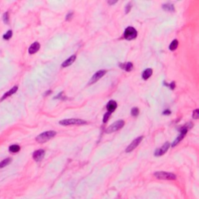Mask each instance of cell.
Segmentation results:
<instances>
[{
    "mask_svg": "<svg viewBox=\"0 0 199 199\" xmlns=\"http://www.w3.org/2000/svg\"><path fill=\"white\" fill-rule=\"evenodd\" d=\"M108 3H109V4H110V5H111V4H114V3H116V1H114V2L109 1V2H108Z\"/></svg>",
    "mask_w": 199,
    "mask_h": 199,
    "instance_id": "obj_29",
    "label": "cell"
},
{
    "mask_svg": "<svg viewBox=\"0 0 199 199\" xmlns=\"http://www.w3.org/2000/svg\"><path fill=\"white\" fill-rule=\"evenodd\" d=\"M55 135H56V132H55L54 131H48V132H44L41 135H39L36 138V140L39 143H44L50 140L51 138H52Z\"/></svg>",
    "mask_w": 199,
    "mask_h": 199,
    "instance_id": "obj_1",
    "label": "cell"
},
{
    "mask_svg": "<svg viewBox=\"0 0 199 199\" xmlns=\"http://www.w3.org/2000/svg\"><path fill=\"white\" fill-rule=\"evenodd\" d=\"M117 103L114 100H110L107 104V112H110V114L114 112V111L116 110L117 108Z\"/></svg>",
    "mask_w": 199,
    "mask_h": 199,
    "instance_id": "obj_10",
    "label": "cell"
},
{
    "mask_svg": "<svg viewBox=\"0 0 199 199\" xmlns=\"http://www.w3.org/2000/svg\"><path fill=\"white\" fill-rule=\"evenodd\" d=\"M125 125V121H122V120H120V121H118L116 122H114V124H112L111 125H110L108 128H107L106 130V132L107 133H111V132H116V131L121 129L123 126Z\"/></svg>",
    "mask_w": 199,
    "mask_h": 199,
    "instance_id": "obj_4",
    "label": "cell"
},
{
    "mask_svg": "<svg viewBox=\"0 0 199 199\" xmlns=\"http://www.w3.org/2000/svg\"><path fill=\"white\" fill-rule=\"evenodd\" d=\"M137 31L135 30L134 27H127L125 30L124 33V37L125 39L127 40H132L135 39V37H137Z\"/></svg>",
    "mask_w": 199,
    "mask_h": 199,
    "instance_id": "obj_5",
    "label": "cell"
},
{
    "mask_svg": "<svg viewBox=\"0 0 199 199\" xmlns=\"http://www.w3.org/2000/svg\"><path fill=\"white\" fill-rule=\"evenodd\" d=\"M75 59H76V56H75V55H72L70 58H69L67 60H65L64 62L62 63V67L65 68V67H68V66L71 65L75 61Z\"/></svg>",
    "mask_w": 199,
    "mask_h": 199,
    "instance_id": "obj_12",
    "label": "cell"
},
{
    "mask_svg": "<svg viewBox=\"0 0 199 199\" xmlns=\"http://www.w3.org/2000/svg\"><path fill=\"white\" fill-rule=\"evenodd\" d=\"M154 176L160 180H175L176 175L172 173L165 172V171H159L154 173Z\"/></svg>",
    "mask_w": 199,
    "mask_h": 199,
    "instance_id": "obj_3",
    "label": "cell"
},
{
    "mask_svg": "<svg viewBox=\"0 0 199 199\" xmlns=\"http://www.w3.org/2000/svg\"><path fill=\"white\" fill-rule=\"evenodd\" d=\"M177 47H178V41H177V40H174V41H173L172 42H171L170 45L169 47V48H170V51H174V50H176L177 48Z\"/></svg>",
    "mask_w": 199,
    "mask_h": 199,
    "instance_id": "obj_18",
    "label": "cell"
},
{
    "mask_svg": "<svg viewBox=\"0 0 199 199\" xmlns=\"http://www.w3.org/2000/svg\"><path fill=\"white\" fill-rule=\"evenodd\" d=\"M40 49V44L38 42H34V44L30 45L29 48V53L30 54H34Z\"/></svg>",
    "mask_w": 199,
    "mask_h": 199,
    "instance_id": "obj_13",
    "label": "cell"
},
{
    "mask_svg": "<svg viewBox=\"0 0 199 199\" xmlns=\"http://www.w3.org/2000/svg\"><path fill=\"white\" fill-rule=\"evenodd\" d=\"M132 9V4H131L130 2L128 4V5L126 6V9H125V12H126V13H128V12L130 11V9Z\"/></svg>",
    "mask_w": 199,
    "mask_h": 199,
    "instance_id": "obj_25",
    "label": "cell"
},
{
    "mask_svg": "<svg viewBox=\"0 0 199 199\" xmlns=\"http://www.w3.org/2000/svg\"><path fill=\"white\" fill-rule=\"evenodd\" d=\"M164 84H165V85H166L167 86H170V88L172 89V90H173V89L175 88V83H174L173 82H171L170 84H166V83H164Z\"/></svg>",
    "mask_w": 199,
    "mask_h": 199,
    "instance_id": "obj_27",
    "label": "cell"
},
{
    "mask_svg": "<svg viewBox=\"0 0 199 199\" xmlns=\"http://www.w3.org/2000/svg\"><path fill=\"white\" fill-rule=\"evenodd\" d=\"M192 117H193V118H194V119H198V117H199V110H198V109H197V110H194V111H193Z\"/></svg>",
    "mask_w": 199,
    "mask_h": 199,
    "instance_id": "obj_23",
    "label": "cell"
},
{
    "mask_svg": "<svg viewBox=\"0 0 199 199\" xmlns=\"http://www.w3.org/2000/svg\"><path fill=\"white\" fill-rule=\"evenodd\" d=\"M59 124L62 125H85L86 124V121H83L82 119H78V118H71V119H65V120H62L59 121Z\"/></svg>",
    "mask_w": 199,
    "mask_h": 199,
    "instance_id": "obj_2",
    "label": "cell"
},
{
    "mask_svg": "<svg viewBox=\"0 0 199 199\" xmlns=\"http://www.w3.org/2000/svg\"><path fill=\"white\" fill-rule=\"evenodd\" d=\"M19 149H20V147L18 145H13L9 148V150L11 153H17L19 151Z\"/></svg>",
    "mask_w": 199,
    "mask_h": 199,
    "instance_id": "obj_19",
    "label": "cell"
},
{
    "mask_svg": "<svg viewBox=\"0 0 199 199\" xmlns=\"http://www.w3.org/2000/svg\"><path fill=\"white\" fill-rule=\"evenodd\" d=\"M2 18H3V21L6 23H8V22H9V14H8V12H6V13L3 15Z\"/></svg>",
    "mask_w": 199,
    "mask_h": 199,
    "instance_id": "obj_24",
    "label": "cell"
},
{
    "mask_svg": "<svg viewBox=\"0 0 199 199\" xmlns=\"http://www.w3.org/2000/svg\"><path fill=\"white\" fill-rule=\"evenodd\" d=\"M152 74H153L152 69H145L144 72H143L142 76L144 79H148L151 76V75H152Z\"/></svg>",
    "mask_w": 199,
    "mask_h": 199,
    "instance_id": "obj_15",
    "label": "cell"
},
{
    "mask_svg": "<svg viewBox=\"0 0 199 199\" xmlns=\"http://www.w3.org/2000/svg\"><path fill=\"white\" fill-rule=\"evenodd\" d=\"M120 67L127 72H130L133 69V65L132 62H126V63H124V64H120Z\"/></svg>",
    "mask_w": 199,
    "mask_h": 199,
    "instance_id": "obj_14",
    "label": "cell"
},
{
    "mask_svg": "<svg viewBox=\"0 0 199 199\" xmlns=\"http://www.w3.org/2000/svg\"><path fill=\"white\" fill-rule=\"evenodd\" d=\"M17 90H18V86H13V88H12L9 91H8V92H6L5 94L3 95V96L1 97V99H0V101H2L3 100H5L8 97H9V96H11V95H13V93H15L17 91Z\"/></svg>",
    "mask_w": 199,
    "mask_h": 199,
    "instance_id": "obj_11",
    "label": "cell"
},
{
    "mask_svg": "<svg viewBox=\"0 0 199 199\" xmlns=\"http://www.w3.org/2000/svg\"><path fill=\"white\" fill-rule=\"evenodd\" d=\"M143 137L142 136H139L137 138H135V140L132 141V142L131 143V144L127 147L126 149V153H129V152H132V150H134L136 147L139 145V143H140L142 140Z\"/></svg>",
    "mask_w": 199,
    "mask_h": 199,
    "instance_id": "obj_6",
    "label": "cell"
},
{
    "mask_svg": "<svg viewBox=\"0 0 199 199\" xmlns=\"http://www.w3.org/2000/svg\"><path fill=\"white\" fill-rule=\"evenodd\" d=\"M110 112H107L105 114H104V116H103V123H106L107 121H108V119H109V117L110 116Z\"/></svg>",
    "mask_w": 199,
    "mask_h": 199,
    "instance_id": "obj_22",
    "label": "cell"
},
{
    "mask_svg": "<svg viewBox=\"0 0 199 199\" xmlns=\"http://www.w3.org/2000/svg\"><path fill=\"white\" fill-rule=\"evenodd\" d=\"M105 73H106V71L105 70H100V71L97 72L95 73L93 75V76H92V78L90 79L89 84H93V83L97 82L100 79L102 78L103 75H105Z\"/></svg>",
    "mask_w": 199,
    "mask_h": 199,
    "instance_id": "obj_7",
    "label": "cell"
},
{
    "mask_svg": "<svg viewBox=\"0 0 199 199\" xmlns=\"http://www.w3.org/2000/svg\"><path fill=\"white\" fill-rule=\"evenodd\" d=\"M72 15H73L72 12H70V13H68L67 16H66V20H69V19H71L72 17Z\"/></svg>",
    "mask_w": 199,
    "mask_h": 199,
    "instance_id": "obj_26",
    "label": "cell"
},
{
    "mask_svg": "<svg viewBox=\"0 0 199 199\" xmlns=\"http://www.w3.org/2000/svg\"><path fill=\"white\" fill-rule=\"evenodd\" d=\"M11 161H12L11 158H7V159H6V160H2L1 163H0V168H3V167L8 166L11 163Z\"/></svg>",
    "mask_w": 199,
    "mask_h": 199,
    "instance_id": "obj_17",
    "label": "cell"
},
{
    "mask_svg": "<svg viewBox=\"0 0 199 199\" xmlns=\"http://www.w3.org/2000/svg\"><path fill=\"white\" fill-rule=\"evenodd\" d=\"M45 154V151L44 149H38L33 153V158L36 162H39L44 158Z\"/></svg>",
    "mask_w": 199,
    "mask_h": 199,
    "instance_id": "obj_9",
    "label": "cell"
},
{
    "mask_svg": "<svg viewBox=\"0 0 199 199\" xmlns=\"http://www.w3.org/2000/svg\"><path fill=\"white\" fill-rule=\"evenodd\" d=\"M163 9L166 11H171L173 12L174 11V6L173 5H172L171 3H166V4H163Z\"/></svg>",
    "mask_w": 199,
    "mask_h": 199,
    "instance_id": "obj_16",
    "label": "cell"
},
{
    "mask_svg": "<svg viewBox=\"0 0 199 199\" xmlns=\"http://www.w3.org/2000/svg\"><path fill=\"white\" fill-rule=\"evenodd\" d=\"M12 35H13V32H12V30H8L7 33L3 35V38L5 40H9V39L11 38Z\"/></svg>",
    "mask_w": 199,
    "mask_h": 199,
    "instance_id": "obj_20",
    "label": "cell"
},
{
    "mask_svg": "<svg viewBox=\"0 0 199 199\" xmlns=\"http://www.w3.org/2000/svg\"><path fill=\"white\" fill-rule=\"evenodd\" d=\"M170 114V110H165L163 112V114Z\"/></svg>",
    "mask_w": 199,
    "mask_h": 199,
    "instance_id": "obj_28",
    "label": "cell"
},
{
    "mask_svg": "<svg viewBox=\"0 0 199 199\" xmlns=\"http://www.w3.org/2000/svg\"><path fill=\"white\" fill-rule=\"evenodd\" d=\"M131 113H132V115L134 117H136L139 114V110L137 108V107H134V108L132 109V111H131Z\"/></svg>",
    "mask_w": 199,
    "mask_h": 199,
    "instance_id": "obj_21",
    "label": "cell"
},
{
    "mask_svg": "<svg viewBox=\"0 0 199 199\" xmlns=\"http://www.w3.org/2000/svg\"><path fill=\"white\" fill-rule=\"evenodd\" d=\"M169 147H170V143L166 142L165 144L163 145V147H161V148H160V149H157L156 151H155V153H154L155 156H162V155H163L164 153H166L167 152Z\"/></svg>",
    "mask_w": 199,
    "mask_h": 199,
    "instance_id": "obj_8",
    "label": "cell"
}]
</instances>
